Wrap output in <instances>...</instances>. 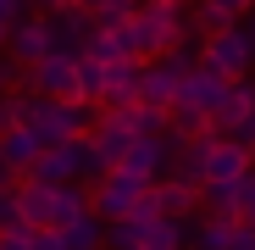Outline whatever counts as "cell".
<instances>
[{
  "instance_id": "cell-1",
  "label": "cell",
  "mask_w": 255,
  "mask_h": 250,
  "mask_svg": "<svg viewBox=\"0 0 255 250\" xmlns=\"http://www.w3.org/2000/svg\"><path fill=\"white\" fill-rule=\"evenodd\" d=\"M133 28H139L144 61H161L166 50H178L189 39V11H183V0H150V6H139Z\"/></svg>"
},
{
  "instance_id": "cell-2",
  "label": "cell",
  "mask_w": 255,
  "mask_h": 250,
  "mask_svg": "<svg viewBox=\"0 0 255 250\" xmlns=\"http://www.w3.org/2000/svg\"><path fill=\"white\" fill-rule=\"evenodd\" d=\"M95 122H100L95 106H78V100H45V95H39V106H33V117H28V128L45 139V150H50V145H67V139H89Z\"/></svg>"
},
{
  "instance_id": "cell-3",
  "label": "cell",
  "mask_w": 255,
  "mask_h": 250,
  "mask_svg": "<svg viewBox=\"0 0 255 250\" xmlns=\"http://www.w3.org/2000/svg\"><path fill=\"white\" fill-rule=\"evenodd\" d=\"M45 17V33H50V56H67V61H83L89 39L100 33V17L83 11V6H56V11H39Z\"/></svg>"
},
{
  "instance_id": "cell-4",
  "label": "cell",
  "mask_w": 255,
  "mask_h": 250,
  "mask_svg": "<svg viewBox=\"0 0 255 250\" xmlns=\"http://www.w3.org/2000/svg\"><path fill=\"white\" fill-rule=\"evenodd\" d=\"M150 195H155V184H144L139 173H128V167H111V173L95 184V212L106 223H122V217H133Z\"/></svg>"
},
{
  "instance_id": "cell-5",
  "label": "cell",
  "mask_w": 255,
  "mask_h": 250,
  "mask_svg": "<svg viewBox=\"0 0 255 250\" xmlns=\"http://www.w3.org/2000/svg\"><path fill=\"white\" fill-rule=\"evenodd\" d=\"M200 56H205L211 72H222V78H250V67H255V39H250V28L239 22V28H228V33H211Z\"/></svg>"
},
{
  "instance_id": "cell-6",
  "label": "cell",
  "mask_w": 255,
  "mask_h": 250,
  "mask_svg": "<svg viewBox=\"0 0 255 250\" xmlns=\"http://www.w3.org/2000/svg\"><path fill=\"white\" fill-rule=\"evenodd\" d=\"M83 161H89V139H67V145H50L45 156L33 161V184H50V189H61V184H83Z\"/></svg>"
},
{
  "instance_id": "cell-7",
  "label": "cell",
  "mask_w": 255,
  "mask_h": 250,
  "mask_svg": "<svg viewBox=\"0 0 255 250\" xmlns=\"http://www.w3.org/2000/svg\"><path fill=\"white\" fill-rule=\"evenodd\" d=\"M178 150H183V139H178V134H155V139H133V150L122 156V167H128V173H139L144 184H161L166 173H172Z\"/></svg>"
},
{
  "instance_id": "cell-8",
  "label": "cell",
  "mask_w": 255,
  "mask_h": 250,
  "mask_svg": "<svg viewBox=\"0 0 255 250\" xmlns=\"http://www.w3.org/2000/svg\"><path fill=\"white\" fill-rule=\"evenodd\" d=\"M250 167H255V150H250V145L222 139V134L205 139V184H239ZM205 184H200V189H205Z\"/></svg>"
},
{
  "instance_id": "cell-9",
  "label": "cell",
  "mask_w": 255,
  "mask_h": 250,
  "mask_svg": "<svg viewBox=\"0 0 255 250\" xmlns=\"http://www.w3.org/2000/svg\"><path fill=\"white\" fill-rule=\"evenodd\" d=\"M28 89H33V95H45V100H78V106H83L78 61H67V56H50V61H39V67L28 72Z\"/></svg>"
},
{
  "instance_id": "cell-10",
  "label": "cell",
  "mask_w": 255,
  "mask_h": 250,
  "mask_svg": "<svg viewBox=\"0 0 255 250\" xmlns=\"http://www.w3.org/2000/svg\"><path fill=\"white\" fill-rule=\"evenodd\" d=\"M133 128H128V111L122 106H100V122H95V134H89V145L100 150V161L106 167H122V156L133 150Z\"/></svg>"
},
{
  "instance_id": "cell-11",
  "label": "cell",
  "mask_w": 255,
  "mask_h": 250,
  "mask_svg": "<svg viewBox=\"0 0 255 250\" xmlns=\"http://www.w3.org/2000/svg\"><path fill=\"white\" fill-rule=\"evenodd\" d=\"M228 83L233 78H222V72H211V67H194L189 78H183V89H178V106L183 111H200V117H211L222 106V95H228Z\"/></svg>"
},
{
  "instance_id": "cell-12",
  "label": "cell",
  "mask_w": 255,
  "mask_h": 250,
  "mask_svg": "<svg viewBox=\"0 0 255 250\" xmlns=\"http://www.w3.org/2000/svg\"><path fill=\"white\" fill-rule=\"evenodd\" d=\"M39 156H45V139H39L28 122H11V128L0 134V161H6L17 178H28V173H33V161H39Z\"/></svg>"
},
{
  "instance_id": "cell-13",
  "label": "cell",
  "mask_w": 255,
  "mask_h": 250,
  "mask_svg": "<svg viewBox=\"0 0 255 250\" xmlns=\"http://www.w3.org/2000/svg\"><path fill=\"white\" fill-rule=\"evenodd\" d=\"M6 56H11L22 72H33L39 61H50V33H45V17H28L22 28H11V45H6Z\"/></svg>"
},
{
  "instance_id": "cell-14",
  "label": "cell",
  "mask_w": 255,
  "mask_h": 250,
  "mask_svg": "<svg viewBox=\"0 0 255 250\" xmlns=\"http://www.w3.org/2000/svg\"><path fill=\"white\" fill-rule=\"evenodd\" d=\"M144 67L150 61H106V95H100V106H139Z\"/></svg>"
},
{
  "instance_id": "cell-15",
  "label": "cell",
  "mask_w": 255,
  "mask_h": 250,
  "mask_svg": "<svg viewBox=\"0 0 255 250\" xmlns=\"http://www.w3.org/2000/svg\"><path fill=\"white\" fill-rule=\"evenodd\" d=\"M250 111H255V78H233V83H228V95H222V106L211 111V134H222V139H228Z\"/></svg>"
},
{
  "instance_id": "cell-16",
  "label": "cell",
  "mask_w": 255,
  "mask_h": 250,
  "mask_svg": "<svg viewBox=\"0 0 255 250\" xmlns=\"http://www.w3.org/2000/svg\"><path fill=\"white\" fill-rule=\"evenodd\" d=\"M178 89H183V72H172L166 61H150V67H144V89H139V106L172 111V106H178Z\"/></svg>"
},
{
  "instance_id": "cell-17",
  "label": "cell",
  "mask_w": 255,
  "mask_h": 250,
  "mask_svg": "<svg viewBox=\"0 0 255 250\" xmlns=\"http://www.w3.org/2000/svg\"><path fill=\"white\" fill-rule=\"evenodd\" d=\"M155 206H161V217L189 223V217H194V206H200V184H189V178H172V173H166V178L155 184Z\"/></svg>"
},
{
  "instance_id": "cell-18",
  "label": "cell",
  "mask_w": 255,
  "mask_h": 250,
  "mask_svg": "<svg viewBox=\"0 0 255 250\" xmlns=\"http://www.w3.org/2000/svg\"><path fill=\"white\" fill-rule=\"evenodd\" d=\"M89 212H95V195H89V189H78V184H61V189H56V206H50V228L61 234V228L83 223Z\"/></svg>"
},
{
  "instance_id": "cell-19",
  "label": "cell",
  "mask_w": 255,
  "mask_h": 250,
  "mask_svg": "<svg viewBox=\"0 0 255 250\" xmlns=\"http://www.w3.org/2000/svg\"><path fill=\"white\" fill-rule=\"evenodd\" d=\"M17 206H22V223H28V228H50L56 189H50V184H33V178H22V184H17Z\"/></svg>"
},
{
  "instance_id": "cell-20",
  "label": "cell",
  "mask_w": 255,
  "mask_h": 250,
  "mask_svg": "<svg viewBox=\"0 0 255 250\" xmlns=\"http://www.w3.org/2000/svg\"><path fill=\"white\" fill-rule=\"evenodd\" d=\"M233 234H239V217H200V223H189L194 250H233Z\"/></svg>"
},
{
  "instance_id": "cell-21",
  "label": "cell",
  "mask_w": 255,
  "mask_h": 250,
  "mask_svg": "<svg viewBox=\"0 0 255 250\" xmlns=\"http://www.w3.org/2000/svg\"><path fill=\"white\" fill-rule=\"evenodd\" d=\"M61 239H67V250H100V245H106V217H100V212H89L83 223L61 228Z\"/></svg>"
},
{
  "instance_id": "cell-22",
  "label": "cell",
  "mask_w": 255,
  "mask_h": 250,
  "mask_svg": "<svg viewBox=\"0 0 255 250\" xmlns=\"http://www.w3.org/2000/svg\"><path fill=\"white\" fill-rule=\"evenodd\" d=\"M183 245H189V223L178 217H155L144 234V250H183Z\"/></svg>"
},
{
  "instance_id": "cell-23",
  "label": "cell",
  "mask_w": 255,
  "mask_h": 250,
  "mask_svg": "<svg viewBox=\"0 0 255 250\" xmlns=\"http://www.w3.org/2000/svg\"><path fill=\"white\" fill-rule=\"evenodd\" d=\"M200 206H205V217H239V184H205Z\"/></svg>"
},
{
  "instance_id": "cell-24",
  "label": "cell",
  "mask_w": 255,
  "mask_h": 250,
  "mask_svg": "<svg viewBox=\"0 0 255 250\" xmlns=\"http://www.w3.org/2000/svg\"><path fill=\"white\" fill-rule=\"evenodd\" d=\"M78 83H83V106H100V95H106V61L83 56L78 61Z\"/></svg>"
},
{
  "instance_id": "cell-25",
  "label": "cell",
  "mask_w": 255,
  "mask_h": 250,
  "mask_svg": "<svg viewBox=\"0 0 255 250\" xmlns=\"http://www.w3.org/2000/svg\"><path fill=\"white\" fill-rule=\"evenodd\" d=\"M228 28H239L228 11H217V6H211V0H200V6H194V33L200 39H211V33H228Z\"/></svg>"
},
{
  "instance_id": "cell-26",
  "label": "cell",
  "mask_w": 255,
  "mask_h": 250,
  "mask_svg": "<svg viewBox=\"0 0 255 250\" xmlns=\"http://www.w3.org/2000/svg\"><path fill=\"white\" fill-rule=\"evenodd\" d=\"M239 223H250V228H255V167L239 178Z\"/></svg>"
},
{
  "instance_id": "cell-27",
  "label": "cell",
  "mask_w": 255,
  "mask_h": 250,
  "mask_svg": "<svg viewBox=\"0 0 255 250\" xmlns=\"http://www.w3.org/2000/svg\"><path fill=\"white\" fill-rule=\"evenodd\" d=\"M0 228H22V206H17V189H0Z\"/></svg>"
},
{
  "instance_id": "cell-28",
  "label": "cell",
  "mask_w": 255,
  "mask_h": 250,
  "mask_svg": "<svg viewBox=\"0 0 255 250\" xmlns=\"http://www.w3.org/2000/svg\"><path fill=\"white\" fill-rule=\"evenodd\" d=\"M22 22H28V0H0V28L11 33V28H22Z\"/></svg>"
},
{
  "instance_id": "cell-29",
  "label": "cell",
  "mask_w": 255,
  "mask_h": 250,
  "mask_svg": "<svg viewBox=\"0 0 255 250\" xmlns=\"http://www.w3.org/2000/svg\"><path fill=\"white\" fill-rule=\"evenodd\" d=\"M0 250H33V228H0Z\"/></svg>"
},
{
  "instance_id": "cell-30",
  "label": "cell",
  "mask_w": 255,
  "mask_h": 250,
  "mask_svg": "<svg viewBox=\"0 0 255 250\" xmlns=\"http://www.w3.org/2000/svg\"><path fill=\"white\" fill-rule=\"evenodd\" d=\"M211 6H217V11H228L233 22H244V17L255 11V0H211Z\"/></svg>"
},
{
  "instance_id": "cell-31",
  "label": "cell",
  "mask_w": 255,
  "mask_h": 250,
  "mask_svg": "<svg viewBox=\"0 0 255 250\" xmlns=\"http://www.w3.org/2000/svg\"><path fill=\"white\" fill-rule=\"evenodd\" d=\"M33 250H67V239L56 228H33Z\"/></svg>"
},
{
  "instance_id": "cell-32",
  "label": "cell",
  "mask_w": 255,
  "mask_h": 250,
  "mask_svg": "<svg viewBox=\"0 0 255 250\" xmlns=\"http://www.w3.org/2000/svg\"><path fill=\"white\" fill-rule=\"evenodd\" d=\"M228 139H239V145H250V150H255V111H250V117H244V122H239V128H233V134H228Z\"/></svg>"
},
{
  "instance_id": "cell-33",
  "label": "cell",
  "mask_w": 255,
  "mask_h": 250,
  "mask_svg": "<svg viewBox=\"0 0 255 250\" xmlns=\"http://www.w3.org/2000/svg\"><path fill=\"white\" fill-rule=\"evenodd\" d=\"M233 250H255V228H250V223H239V234H233Z\"/></svg>"
},
{
  "instance_id": "cell-34",
  "label": "cell",
  "mask_w": 255,
  "mask_h": 250,
  "mask_svg": "<svg viewBox=\"0 0 255 250\" xmlns=\"http://www.w3.org/2000/svg\"><path fill=\"white\" fill-rule=\"evenodd\" d=\"M11 122H17V117H11V100H6V95H0V134H6V128H11Z\"/></svg>"
},
{
  "instance_id": "cell-35",
  "label": "cell",
  "mask_w": 255,
  "mask_h": 250,
  "mask_svg": "<svg viewBox=\"0 0 255 250\" xmlns=\"http://www.w3.org/2000/svg\"><path fill=\"white\" fill-rule=\"evenodd\" d=\"M244 28H250V39H255V11H250V22H244Z\"/></svg>"
}]
</instances>
